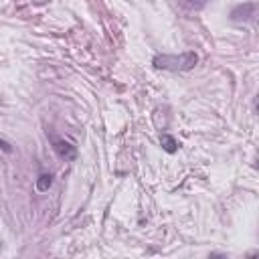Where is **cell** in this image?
<instances>
[{
	"mask_svg": "<svg viewBox=\"0 0 259 259\" xmlns=\"http://www.w3.org/2000/svg\"><path fill=\"white\" fill-rule=\"evenodd\" d=\"M253 14H255V4L253 2H245V4H239V6L233 8L231 19L233 21H249Z\"/></svg>",
	"mask_w": 259,
	"mask_h": 259,
	"instance_id": "obj_3",
	"label": "cell"
},
{
	"mask_svg": "<svg viewBox=\"0 0 259 259\" xmlns=\"http://www.w3.org/2000/svg\"><path fill=\"white\" fill-rule=\"evenodd\" d=\"M0 150H4V152H12V146H10L6 140H2V138H0Z\"/></svg>",
	"mask_w": 259,
	"mask_h": 259,
	"instance_id": "obj_7",
	"label": "cell"
},
{
	"mask_svg": "<svg viewBox=\"0 0 259 259\" xmlns=\"http://www.w3.org/2000/svg\"><path fill=\"white\" fill-rule=\"evenodd\" d=\"M51 184H53V176H51V174H41L37 178V191L39 193H47L51 188Z\"/></svg>",
	"mask_w": 259,
	"mask_h": 259,
	"instance_id": "obj_5",
	"label": "cell"
},
{
	"mask_svg": "<svg viewBox=\"0 0 259 259\" xmlns=\"http://www.w3.org/2000/svg\"><path fill=\"white\" fill-rule=\"evenodd\" d=\"M53 148H55V152L59 154V156L65 158V160H75V156H77V148L71 142L61 140V138H53Z\"/></svg>",
	"mask_w": 259,
	"mask_h": 259,
	"instance_id": "obj_2",
	"label": "cell"
},
{
	"mask_svg": "<svg viewBox=\"0 0 259 259\" xmlns=\"http://www.w3.org/2000/svg\"><path fill=\"white\" fill-rule=\"evenodd\" d=\"M154 67L164 69V71H188L199 63V57L195 51H186L180 55H156L154 57Z\"/></svg>",
	"mask_w": 259,
	"mask_h": 259,
	"instance_id": "obj_1",
	"label": "cell"
},
{
	"mask_svg": "<svg viewBox=\"0 0 259 259\" xmlns=\"http://www.w3.org/2000/svg\"><path fill=\"white\" fill-rule=\"evenodd\" d=\"M160 144H162V148H164L168 154H174V152L178 150L176 138H172L170 134H162V136H160Z\"/></svg>",
	"mask_w": 259,
	"mask_h": 259,
	"instance_id": "obj_4",
	"label": "cell"
},
{
	"mask_svg": "<svg viewBox=\"0 0 259 259\" xmlns=\"http://www.w3.org/2000/svg\"><path fill=\"white\" fill-rule=\"evenodd\" d=\"M184 4L188 8H193V10H201L206 4V0H184Z\"/></svg>",
	"mask_w": 259,
	"mask_h": 259,
	"instance_id": "obj_6",
	"label": "cell"
}]
</instances>
